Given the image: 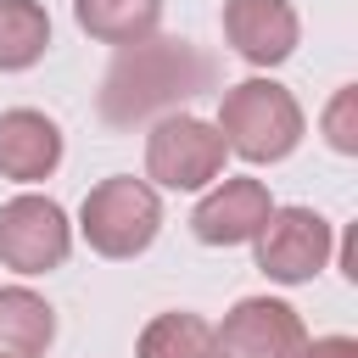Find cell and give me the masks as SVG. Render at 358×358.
I'll return each mask as SVG.
<instances>
[{
	"label": "cell",
	"instance_id": "1",
	"mask_svg": "<svg viewBox=\"0 0 358 358\" xmlns=\"http://www.w3.org/2000/svg\"><path fill=\"white\" fill-rule=\"evenodd\" d=\"M213 90V62L190 45V39H140V45H123L117 62L106 67V84H101V117L129 129V123H145V117H168L179 101Z\"/></svg>",
	"mask_w": 358,
	"mask_h": 358
},
{
	"label": "cell",
	"instance_id": "2",
	"mask_svg": "<svg viewBox=\"0 0 358 358\" xmlns=\"http://www.w3.org/2000/svg\"><path fill=\"white\" fill-rule=\"evenodd\" d=\"M302 106L285 84L274 78H241L218 95V134L235 157L246 162H285L302 145Z\"/></svg>",
	"mask_w": 358,
	"mask_h": 358
},
{
	"label": "cell",
	"instance_id": "3",
	"mask_svg": "<svg viewBox=\"0 0 358 358\" xmlns=\"http://www.w3.org/2000/svg\"><path fill=\"white\" fill-rule=\"evenodd\" d=\"M162 229V201H157V185L151 179H134V173H112L101 179L84 207H78V235L90 252L123 263V257H140Z\"/></svg>",
	"mask_w": 358,
	"mask_h": 358
},
{
	"label": "cell",
	"instance_id": "4",
	"mask_svg": "<svg viewBox=\"0 0 358 358\" xmlns=\"http://www.w3.org/2000/svg\"><path fill=\"white\" fill-rule=\"evenodd\" d=\"M224 162H229V145L207 117L168 112L145 134V179L162 190H207L213 179H224Z\"/></svg>",
	"mask_w": 358,
	"mask_h": 358
},
{
	"label": "cell",
	"instance_id": "5",
	"mask_svg": "<svg viewBox=\"0 0 358 358\" xmlns=\"http://www.w3.org/2000/svg\"><path fill=\"white\" fill-rule=\"evenodd\" d=\"M252 246H257V268L274 285H308L330 263L336 235H330V218L313 207H274L252 235Z\"/></svg>",
	"mask_w": 358,
	"mask_h": 358
},
{
	"label": "cell",
	"instance_id": "6",
	"mask_svg": "<svg viewBox=\"0 0 358 358\" xmlns=\"http://www.w3.org/2000/svg\"><path fill=\"white\" fill-rule=\"evenodd\" d=\"M73 252V224L50 196H11L0 207V263L17 274H50Z\"/></svg>",
	"mask_w": 358,
	"mask_h": 358
},
{
	"label": "cell",
	"instance_id": "7",
	"mask_svg": "<svg viewBox=\"0 0 358 358\" xmlns=\"http://www.w3.org/2000/svg\"><path fill=\"white\" fill-rule=\"evenodd\" d=\"M308 330L280 296H241L213 330V358H302Z\"/></svg>",
	"mask_w": 358,
	"mask_h": 358
},
{
	"label": "cell",
	"instance_id": "8",
	"mask_svg": "<svg viewBox=\"0 0 358 358\" xmlns=\"http://www.w3.org/2000/svg\"><path fill=\"white\" fill-rule=\"evenodd\" d=\"M268 213H274L268 185L235 173V179H213V185H207V196H201L196 213H190V229H196L201 246H246V241L263 229Z\"/></svg>",
	"mask_w": 358,
	"mask_h": 358
},
{
	"label": "cell",
	"instance_id": "9",
	"mask_svg": "<svg viewBox=\"0 0 358 358\" xmlns=\"http://www.w3.org/2000/svg\"><path fill=\"white\" fill-rule=\"evenodd\" d=\"M224 39L252 67H280L296 56L302 22L291 0H224Z\"/></svg>",
	"mask_w": 358,
	"mask_h": 358
},
{
	"label": "cell",
	"instance_id": "10",
	"mask_svg": "<svg viewBox=\"0 0 358 358\" xmlns=\"http://www.w3.org/2000/svg\"><path fill=\"white\" fill-rule=\"evenodd\" d=\"M56 168H62V129L34 106L0 112V179L39 185Z\"/></svg>",
	"mask_w": 358,
	"mask_h": 358
},
{
	"label": "cell",
	"instance_id": "11",
	"mask_svg": "<svg viewBox=\"0 0 358 358\" xmlns=\"http://www.w3.org/2000/svg\"><path fill=\"white\" fill-rule=\"evenodd\" d=\"M56 341V308L28 285H0V358H39Z\"/></svg>",
	"mask_w": 358,
	"mask_h": 358
},
{
	"label": "cell",
	"instance_id": "12",
	"mask_svg": "<svg viewBox=\"0 0 358 358\" xmlns=\"http://www.w3.org/2000/svg\"><path fill=\"white\" fill-rule=\"evenodd\" d=\"M73 17L101 45H140L162 22V0H73Z\"/></svg>",
	"mask_w": 358,
	"mask_h": 358
},
{
	"label": "cell",
	"instance_id": "13",
	"mask_svg": "<svg viewBox=\"0 0 358 358\" xmlns=\"http://www.w3.org/2000/svg\"><path fill=\"white\" fill-rule=\"evenodd\" d=\"M50 50V11L39 0H0V73H28Z\"/></svg>",
	"mask_w": 358,
	"mask_h": 358
},
{
	"label": "cell",
	"instance_id": "14",
	"mask_svg": "<svg viewBox=\"0 0 358 358\" xmlns=\"http://www.w3.org/2000/svg\"><path fill=\"white\" fill-rule=\"evenodd\" d=\"M134 358H213V324L196 319V313H157L140 341H134Z\"/></svg>",
	"mask_w": 358,
	"mask_h": 358
},
{
	"label": "cell",
	"instance_id": "15",
	"mask_svg": "<svg viewBox=\"0 0 358 358\" xmlns=\"http://www.w3.org/2000/svg\"><path fill=\"white\" fill-rule=\"evenodd\" d=\"M324 140L341 157H358V84H341L324 106Z\"/></svg>",
	"mask_w": 358,
	"mask_h": 358
},
{
	"label": "cell",
	"instance_id": "16",
	"mask_svg": "<svg viewBox=\"0 0 358 358\" xmlns=\"http://www.w3.org/2000/svg\"><path fill=\"white\" fill-rule=\"evenodd\" d=\"M302 358H358V341L352 336H313L302 347Z\"/></svg>",
	"mask_w": 358,
	"mask_h": 358
}]
</instances>
